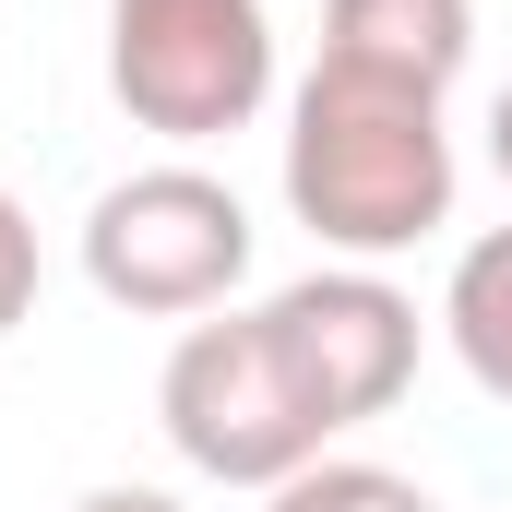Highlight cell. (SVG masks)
<instances>
[{"label":"cell","instance_id":"obj_1","mask_svg":"<svg viewBox=\"0 0 512 512\" xmlns=\"http://www.w3.org/2000/svg\"><path fill=\"white\" fill-rule=\"evenodd\" d=\"M453 131L429 84L310 60V84L286 96V215L346 262H393L429 227H453Z\"/></svg>","mask_w":512,"mask_h":512},{"label":"cell","instance_id":"obj_2","mask_svg":"<svg viewBox=\"0 0 512 512\" xmlns=\"http://www.w3.org/2000/svg\"><path fill=\"white\" fill-rule=\"evenodd\" d=\"M155 417H167L179 465H203L215 489H286L298 465L334 453V429L310 417V393H298V370H286L262 310L191 322L167 346V370H155Z\"/></svg>","mask_w":512,"mask_h":512},{"label":"cell","instance_id":"obj_3","mask_svg":"<svg viewBox=\"0 0 512 512\" xmlns=\"http://www.w3.org/2000/svg\"><path fill=\"white\" fill-rule=\"evenodd\" d=\"M84 274L108 310H143V322L227 310L251 274V203L215 167H131L84 215Z\"/></svg>","mask_w":512,"mask_h":512},{"label":"cell","instance_id":"obj_4","mask_svg":"<svg viewBox=\"0 0 512 512\" xmlns=\"http://www.w3.org/2000/svg\"><path fill=\"white\" fill-rule=\"evenodd\" d=\"M108 96L167 143L251 131L274 96V12L262 0H108Z\"/></svg>","mask_w":512,"mask_h":512},{"label":"cell","instance_id":"obj_5","mask_svg":"<svg viewBox=\"0 0 512 512\" xmlns=\"http://www.w3.org/2000/svg\"><path fill=\"white\" fill-rule=\"evenodd\" d=\"M262 322H274V346H286V370L310 393V417L346 441V429H370L405 405L417 382V346H429V322H417V298L370 274V262H322V274H298V286H274L262 298Z\"/></svg>","mask_w":512,"mask_h":512},{"label":"cell","instance_id":"obj_6","mask_svg":"<svg viewBox=\"0 0 512 512\" xmlns=\"http://www.w3.org/2000/svg\"><path fill=\"white\" fill-rule=\"evenodd\" d=\"M477 48V0H334L322 12V60L346 72H393V84H453Z\"/></svg>","mask_w":512,"mask_h":512},{"label":"cell","instance_id":"obj_7","mask_svg":"<svg viewBox=\"0 0 512 512\" xmlns=\"http://www.w3.org/2000/svg\"><path fill=\"white\" fill-rule=\"evenodd\" d=\"M441 334L465 358V382L512 405V227H477L453 251V286H441Z\"/></svg>","mask_w":512,"mask_h":512},{"label":"cell","instance_id":"obj_8","mask_svg":"<svg viewBox=\"0 0 512 512\" xmlns=\"http://www.w3.org/2000/svg\"><path fill=\"white\" fill-rule=\"evenodd\" d=\"M262 512H441L417 477H393V465H358V453H322V465H298L286 489H262Z\"/></svg>","mask_w":512,"mask_h":512},{"label":"cell","instance_id":"obj_9","mask_svg":"<svg viewBox=\"0 0 512 512\" xmlns=\"http://www.w3.org/2000/svg\"><path fill=\"white\" fill-rule=\"evenodd\" d=\"M24 310H36V215L0 191V334H12Z\"/></svg>","mask_w":512,"mask_h":512},{"label":"cell","instance_id":"obj_10","mask_svg":"<svg viewBox=\"0 0 512 512\" xmlns=\"http://www.w3.org/2000/svg\"><path fill=\"white\" fill-rule=\"evenodd\" d=\"M72 512H179V501H167V489H84Z\"/></svg>","mask_w":512,"mask_h":512},{"label":"cell","instance_id":"obj_11","mask_svg":"<svg viewBox=\"0 0 512 512\" xmlns=\"http://www.w3.org/2000/svg\"><path fill=\"white\" fill-rule=\"evenodd\" d=\"M489 167H501V179H512V84H501V96H489Z\"/></svg>","mask_w":512,"mask_h":512}]
</instances>
